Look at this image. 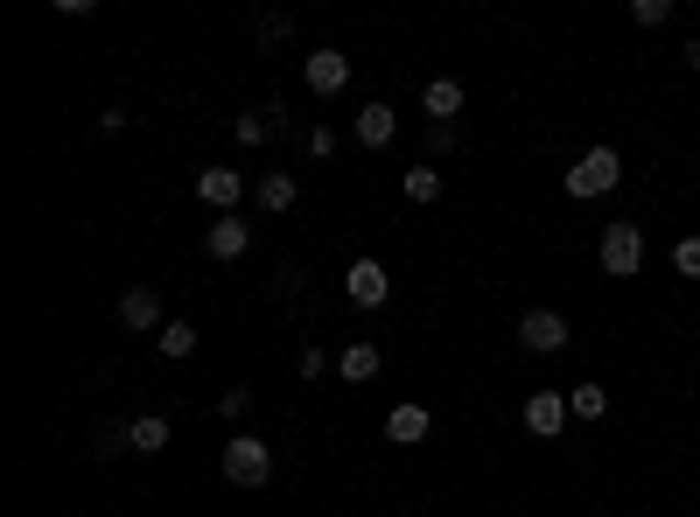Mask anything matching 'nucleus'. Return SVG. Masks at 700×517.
I'll return each mask as SVG.
<instances>
[{"mask_svg":"<svg viewBox=\"0 0 700 517\" xmlns=\"http://www.w3.org/2000/svg\"><path fill=\"white\" fill-rule=\"evenodd\" d=\"M623 182V161L616 147H589L575 168H567V196H610V189Z\"/></svg>","mask_w":700,"mask_h":517,"instance_id":"1","label":"nucleus"},{"mask_svg":"<svg viewBox=\"0 0 700 517\" xmlns=\"http://www.w3.org/2000/svg\"><path fill=\"white\" fill-rule=\"evenodd\" d=\"M224 475H232L238 490H259L274 475V448L259 434H232V448H224Z\"/></svg>","mask_w":700,"mask_h":517,"instance_id":"2","label":"nucleus"},{"mask_svg":"<svg viewBox=\"0 0 700 517\" xmlns=\"http://www.w3.org/2000/svg\"><path fill=\"white\" fill-rule=\"evenodd\" d=\"M637 266H645V232H637L631 217H623V224H602V273L631 280Z\"/></svg>","mask_w":700,"mask_h":517,"instance_id":"3","label":"nucleus"},{"mask_svg":"<svg viewBox=\"0 0 700 517\" xmlns=\"http://www.w3.org/2000/svg\"><path fill=\"white\" fill-rule=\"evenodd\" d=\"M519 342L533 357H554V350H567V315H554V308H533L519 322Z\"/></svg>","mask_w":700,"mask_h":517,"instance_id":"4","label":"nucleus"},{"mask_svg":"<svg viewBox=\"0 0 700 517\" xmlns=\"http://www.w3.org/2000/svg\"><path fill=\"white\" fill-rule=\"evenodd\" d=\"M344 294L357 301V308H386V294H392V280H386V266L378 259H357L351 273H344Z\"/></svg>","mask_w":700,"mask_h":517,"instance_id":"5","label":"nucleus"},{"mask_svg":"<svg viewBox=\"0 0 700 517\" xmlns=\"http://www.w3.org/2000/svg\"><path fill=\"white\" fill-rule=\"evenodd\" d=\"M301 78H309V91H323V99H336V91L351 85V56H344V49H315L309 64H301Z\"/></svg>","mask_w":700,"mask_h":517,"instance_id":"6","label":"nucleus"},{"mask_svg":"<svg viewBox=\"0 0 700 517\" xmlns=\"http://www.w3.org/2000/svg\"><path fill=\"white\" fill-rule=\"evenodd\" d=\"M567 419H575V413H567V398H560V392H533V398H525V427H533L540 440H554Z\"/></svg>","mask_w":700,"mask_h":517,"instance_id":"7","label":"nucleus"},{"mask_svg":"<svg viewBox=\"0 0 700 517\" xmlns=\"http://www.w3.org/2000/svg\"><path fill=\"white\" fill-rule=\"evenodd\" d=\"M197 196L211 203V210H224V217H232V203L245 196V182H238V168H203L197 176Z\"/></svg>","mask_w":700,"mask_h":517,"instance_id":"8","label":"nucleus"},{"mask_svg":"<svg viewBox=\"0 0 700 517\" xmlns=\"http://www.w3.org/2000/svg\"><path fill=\"white\" fill-rule=\"evenodd\" d=\"M203 245H211V259H245V245H253V224H245V217H218Z\"/></svg>","mask_w":700,"mask_h":517,"instance_id":"9","label":"nucleus"},{"mask_svg":"<svg viewBox=\"0 0 700 517\" xmlns=\"http://www.w3.org/2000/svg\"><path fill=\"white\" fill-rule=\"evenodd\" d=\"M120 322H126V329H155V322H162V294H155V286H126V294H120Z\"/></svg>","mask_w":700,"mask_h":517,"instance_id":"10","label":"nucleus"},{"mask_svg":"<svg viewBox=\"0 0 700 517\" xmlns=\"http://www.w3.org/2000/svg\"><path fill=\"white\" fill-rule=\"evenodd\" d=\"M421 105H427V126H448L463 112V85L456 78H434L427 91H421Z\"/></svg>","mask_w":700,"mask_h":517,"instance_id":"11","label":"nucleus"},{"mask_svg":"<svg viewBox=\"0 0 700 517\" xmlns=\"http://www.w3.org/2000/svg\"><path fill=\"white\" fill-rule=\"evenodd\" d=\"M392 126H400V120H392V105H386V99H371L365 112H357V141H365V147H386V141H392Z\"/></svg>","mask_w":700,"mask_h":517,"instance_id":"12","label":"nucleus"},{"mask_svg":"<svg viewBox=\"0 0 700 517\" xmlns=\"http://www.w3.org/2000/svg\"><path fill=\"white\" fill-rule=\"evenodd\" d=\"M253 196H259V210H274V217H280V210H295V196H301V189H295V176H280V168H267Z\"/></svg>","mask_w":700,"mask_h":517,"instance_id":"13","label":"nucleus"},{"mask_svg":"<svg viewBox=\"0 0 700 517\" xmlns=\"http://www.w3.org/2000/svg\"><path fill=\"white\" fill-rule=\"evenodd\" d=\"M386 440H400V448L427 440V406H392V419H386Z\"/></svg>","mask_w":700,"mask_h":517,"instance_id":"14","label":"nucleus"},{"mask_svg":"<svg viewBox=\"0 0 700 517\" xmlns=\"http://www.w3.org/2000/svg\"><path fill=\"white\" fill-rule=\"evenodd\" d=\"M232 133H238L245 147H259V141H274V133H280V112H274V105H267V112H238Z\"/></svg>","mask_w":700,"mask_h":517,"instance_id":"15","label":"nucleus"},{"mask_svg":"<svg viewBox=\"0 0 700 517\" xmlns=\"http://www.w3.org/2000/svg\"><path fill=\"white\" fill-rule=\"evenodd\" d=\"M344 378H351V385H371V378H378V342H351V350H344Z\"/></svg>","mask_w":700,"mask_h":517,"instance_id":"16","label":"nucleus"},{"mask_svg":"<svg viewBox=\"0 0 700 517\" xmlns=\"http://www.w3.org/2000/svg\"><path fill=\"white\" fill-rule=\"evenodd\" d=\"M126 448H134V419H112V427H99V440H91L99 462H112V454H126Z\"/></svg>","mask_w":700,"mask_h":517,"instance_id":"17","label":"nucleus"},{"mask_svg":"<svg viewBox=\"0 0 700 517\" xmlns=\"http://www.w3.org/2000/svg\"><path fill=\"white\" fill-rule=\"evenodd\" d=\"M567 413H575V419H602V413H610V392H602V385H575V392H567Z\"/></svg>","mask_w":700,"mask_h":517,"instance_id":"18","label":"nucleus"},{"mask_svg":"<svg viewBox=\"0 0 700 517\" xmlns=\"http://www.w3.org/2000/svg\"><path fill=\"white\" fill-rule=\"evenodd\" d=\"M134 448H141V454H162V448H168V419H162V413H141V419H134Z\"/></svg>","mask_w":700,"mask_h":517,"instance_id":"19","label":"nucleus"},{"mask_svg":"<svg viewBox=\"0 0 700 517\" xmlns=\"http://www.w3.org/2000/svg\"><path fill=\"white\" fill-rule=\"evenodd\" d=\"M162 357H189V350H197V322H162Z\"/></svg>","mask_w":700,"mask_h":517,"instance_id":"20","label":"nucleus"},{"mask_svg":"<svg viewBox=\"0 0 700 517\" xmlns=\"http://www.w3.org/2000/svg\"><path fill=\"white\" fill-rule=\"evenodd\" d=\"M407 196L434 203V196H442V168H407Z\"/></svg>","mask_w":700,"mask_h":517,"instance_id":"21","label":"nucleus"},{"mask_svg":"<svg viewBox=\"0 0 700 517\" xmlns=\"http://www.w3.org/2000/svg\"><path fill=\"white\" fill-rule=\"evenodd\" d=\"M631 22H637V29H658V22H673V0H631Z\"/></svg>","mask_w":700,"mask_h":517,"instance_id":"22","label":"nucleus"},{"mask_svg":"<svg viewBox=\"0 0 700 517\" xmlns=\"http://www.w3.org/2000/svg\"><path fill=\"white\" fill-rule=\"evenodd\" d=\"M673 266H679L687 280H700V238H679V245H673Z\"/></svg>","mask_w":700,"mask_h":517,"instance_id":"23","label":"nucleus"},{"mask_svg":"<svg viewBox=\"0 0 700 517\" xmlns=\"http://www.w3.org/2000/svg\"><path fill=\"white\" fill-rule=\"evenodd\" d=\"M218 406H224V419H245V413H253V392H245V385H232V392L218 398Z\"/></svg>","mask_w":700,"mask_h":517,"instance_id":"24","label":"nucleus"},{"mask_svg":"<svg viewBox=\"0 0 700 517\" xmlns=\"http://www.w3.org/2000/svg\"><path fill=\"white\" fill-rule=\"evenodd\" d=\"M288 29H295L288 14H267V22H259V43H288Z\"/></svg>","mask_w":700,"mask_h":517,"instance_id":"25","label":"nucleus"},{"mask_svg":"<svg viewBox=\"0 0 700 517\" xmlns=\"http://www.w3.org/2000/svg\"><path fill=\"white\" fill-rule=\"evenodd\" d=\"M309 155H315V161H330V155H336V133H330V126H315V133H309Z\"/></svg>","mask_w":700,"mask_h":517,"instance_id":"26","label":"nucleus"},{"mask_svg":"<svg viewBox=\"0 0 700 517\" xmlns=\"http://www.w3.org/2000/svg\"><path fill=\"white\" fill-rule=\"evenodd\" d=\"M427 147L434 155H456V126H427Z\"/></svg>","mask_w":700,"mask_h":517,"instance_id":"27","label":"nucleus"},{"mask_svg":"<svg viewBox=\"0 0 700 517\" xmlns=\"http://www.w3.org/2000/svg\"><path fill=\"white\" fill-rule=\"evenodd\" d=\"M679 56H687V70H700V35H693V43H687V49H679Z\"/></svg>","mask_w":700,"mask_h":517,"instance_id":"28","label":"nucleus"}]
</instances>
